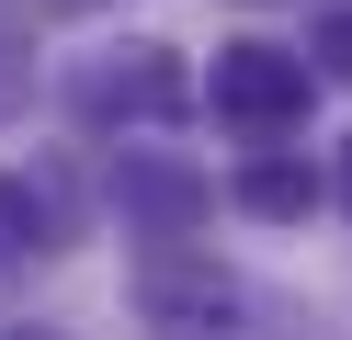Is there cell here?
<instances>
[{
	"label": "cell",
	"mask_w": 352,
	"mask_h": 340,
	"mask_svg": "<svg viewBox=\"0 0 352 340\" xmlns=\"http://www.w3.org/2000/svg\"><path fill=\"white\" fill-rule=\"evenodd\" d=\"M205 102L228 113V125H296V113H307V57H284V45L239 34V45H216Z\"/></svg>",
	"instance_id": "1"
},
{
	"label": "cell",
	"mask_w": 352,
	"mask_h": 340,
	"mask_svg": "<svg viewBox=\"0 0 352 340\" xmlns=\"http://www.w3.org/2000/svg\"><path fill=\"white\" fill-rule=\"evenodd\" d=\"M137 306L160 317V329L205 340V329H228V317H239V284H228L216 261H137Z\"/></svg>",
	"instance_id": "2"
},
{
	"label": "cell",
	"mask_w": 352,
	"mask_h": 340,
	"mask_svg": "<svg viewBox=\"0 0 352 340\" xmlns=\"http://www.w3.org/2000/svg\"><path fill=\"white\" fill-rule=\"evenodd\" d=\"M182 68H160V45H137V68H80V113H170Z\"/></svg>",
	"instance_id": "3"
},
{
	"label": "cell",
	"mask_w": 352,
	"mask_h": 340,
	"mask_svg": "<svg viewBox=\"0 0 352 340\" xmlns=\"http://www.w3.org/2000/svg\"><path fill=\"white\" fill-rule=\"evenodd\" d=\"M239 204H250V216H307L318 181H307V159H250V170H239Z\"/></svg>",
	"instance_id": "4"
},
{
	"label": "cell",
	"mask_w": 352,
	"mask_h": 340,
	"mask_svg": "<svg viewBox=\"0 0 352 340\" xmlns=\"http://www.w3.org/2000/svg\"><path fill=\"white\" fill-rule=\"evenodd\" d=\"M318 57H329V68H352V12H329V23H318Z\"/></svg>",
	"instance_id": "5"
},
{
	"label": "cell",
	"mask_w": 352,
	"mask_h": 340,
	"mask_svg": "<svg viewBox=\"0 0 352 340\" xmlns=\"http://www.w3.org/2000/svg\"><path fill=\"white\" fill-rule=\"evenodd\" d=\"M341 193H352V148H341Z\"/></svg>",
	"instance_id": "6"
},
{
	"label": "cell",
	"mask_w": 352,
	"mask_h": 340,
	"mask_svg": "<svg viewBox=\"0 0 352 340\" xmlns=\"http://www.w3.org/2000/svg\"><path fill=\"white\" fill-rule=\"evenodd\" d=\"M69 12H80V0H69Z\"/></svg>",
	"instance_id": "7"
}]
</instances>
